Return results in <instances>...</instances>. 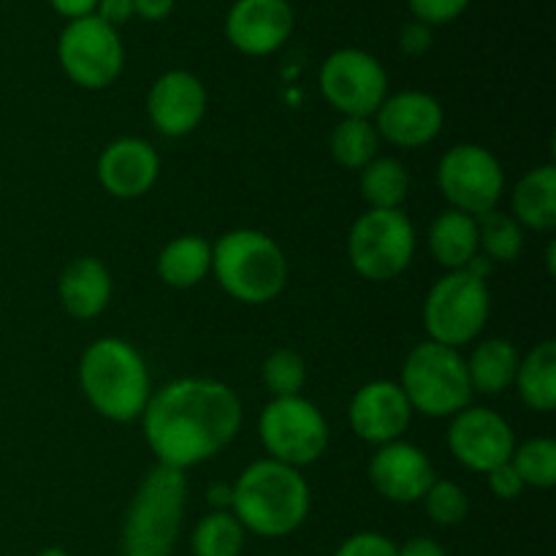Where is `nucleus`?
Here are the masks:
<instances>
[{"instance_id": "nucleus-7", "label": "nucleus", "mask_w": 556, "mask_h": 556, "mask_svg": "<svg viewBox=\"0 0 556 556\" xmlns=\"http://www.w3.org/2000/svg\"><path fill=\"white\" fill-rule=\"evenodd\" d=\"M492 315V293L486 280L467 269L445 271L424 302V329L429 340L459 351L486 329Z\"/></svg>"}, {"instance_id": "nucleus-26", "label": "nucleus", "mask_w": 556, "mask_h": 556, "mask_svg": "<svg viewBox=\"0 0 556 556\" xmlns=\"http://www.w3.org/2000/svg\"><path fill=\"white\" fill-rule=\"evenodd\" d=\"M362 199L369 210H402L410 193V172L391 155H378L362 168Z\"/></svg>"}, {"instance_id": "nucleus-41", "label": "nucleus", "mask_w": 556, "mask_h": 556, "mask_svg": "<svg viewBox=\"0 0 556 556\" xmlns=\"http://www.w3.org/2000/svg\"><path fill=\"white\" fill-rule=\"evenodd\" d=\"M206 503H210L215 510H231V503H233L231 483H212V486L206 489Z\"/></svg>"}, {"instance_id": "nucleus-3", "label": "nucleus", "mask_w": 556, "mask_h": 556, "mask_svg": "<svg viewBox=\"0 0 556 556\" xmlns=\"http://www.w3.org/2000/svg\"><path fill=\"white\" fill-rule=\"evenodd\" d=\"M79 386L98 416L114 424L141 418L152 396L144 356L119 337L90 342L79 358Z\"/></svg>"}, {"instance_id": "nucleus-39", "label": "nucleus", "mask_w": 556, "mask_h": 556, "mask_svg": "<svg viewBox=\"0 0 556 556\" xmlns=\"http://www.w3.org/2000/svg\"><path fill=\"white\" fill-rule=\"evenodd\" d=\"M49 5H52L60 16H65V20L71 22V20H81V16L96 14L98 0H49Z\"/></svg>"}, {"instance_id": "nucleus-6", "label": "nucleus", "mask_w": 556, "mask_h": 556, "mask_svg": "<svg viewBox=\"0 0 556 556\" xmlns=\"http://www.w3.org/2000/svg\"><path fill=\"white\" fill-rule=\"evenodd\" d=\"M400 389L413 413L427 418H454L470 407L472 386L467 362L456 348L424 340L402 362Z\"/></svg>"}, {"instance_id": "nucleus-32", "label": "nucleus", "mask_w": 556, "mask_h": 556, "mask_svg": "<svg viewBox=\"0 0 556 556\" xmlns=\"http://www.w3.org/2000/svg\"><path fill=\"white\" fill-rule=\"evenodd\" d=\"M421 503L429 519L438 527H456L470 514V497H467L465 489L454 481H443V478H434Z\"/></svg>"}, {"instance_id": "nucleus-29", "label": "nucleus", "mask_w": 556, "mask_h": 556, "mask_svg": "<svg viewBox=\"0 0 556 556\" xmlns=\"http://www.w3.org/2000/svg\"><path fill=\"white\" fill-rule=\"evenodd\" d=\"M244 538L248 532L231 510H212L193 527L190 552L193 556H242Z\"/></svg>"}, {"instance_id": "nucleus-16", "label": "nucleus", "mask_w": 556, "mask_h": 556, "mask_svg": "<svg viewBox=\"0 0 556 556\" xmlns=\"http://www.w3.org/2000/svg\"><path fill=\"white\" fill-rule=\"evenodd\" d=\"M296 27L288 0H237L226 14V38L250 58H266L286 47Z\"/></svg>"}, {"instance_id": "nucleus-5", "label": "nucleus", "mask_w": 556, "mask_h": 556, "mask_svg": "<svg viewBox=\"0 0 556 556\" xmlns=\"http://www.w3.org/2000/svg\"><path fill=\"white\" fill-rule=\"evenodd\" d=\"M212 275L242 304H269L288 282V258L280 244L255 228H233L212 244Z\"/></svg>"}, {"instance_id": "nucleus-25", "label": "nucleus", "mask_w": 556, "mask_h": 556, "mask_svg": "<svg viewBox=\"0 0 556 556\" xmlns=\"http://www.w3.org/2000/svg\"><path fill=\"white\" fill-rule=\"evenodd\" d=\"M519 400L535 413L556 407V342L543 340L519 362L514 380Z\"/></svg>"}, {"instance_id": "nucleus-14", "label": "nucleus", "mask_w": 556, "mask_h": 556, "mask_svg": "<svg viewBox=\"0 0 556 556\" xmlns=\"http://www.w3.org/2000/svg\"><path fill=\"white\" fill-rule=\"evenodd\" d=\"M206 106H210V96H206L204 81L182 68L161 74L147 92L150 123L155 125L157 134L168 139H182L193 134L206 117Z\"/></svg>"}, {"instance_id": "nucleus-35", "label": "nucleus", "mask_w": 556, "mask_h": 556, "mask_svg": "<svg viewBox=\"0 0 556 556\" xmlns=\"http://www.w3.org/2000/svg\"><path fill=\"white\" fill-rule=\"evenodd\" d=\"M486 478H489V489H492V494L497 500H503V503H514V500H519L527 489L525 481H521L519 472H516V467L510 465V462L494 467L492 472H486Z\"/></svg>"}, {"instance_id": "nucleus-4", "label": "nucleus", "mask_w": 556, "mask_h": 556, "mask_svg": "<svg viewBox=\"0 0 556 556\" xmlns=\"http://www.w3.org/2000/svg\"><path fill=\"white\" fill-rule=\"evenodd\" d=\"M188 508V478L155 465L136 489L119 535L123 556H172Z\"/></svg>"}, {"instance_id": "nucleus-10", "label": "nucleus", "mask_w": 556, "mask_h": 556, "mask_svg": "<svg viewBox=\"0 0 556 556\" xmlns=\"http://www.w3.org/2000/svg\"><path fill=\"white\" fill-rule=\"evenodd\" d=\"M58 60L65 76L85 90L114 85L125 68L119 33L96 14L71 20L58 38Z\"/></svg>"}, {"instance_id": "nucleus-11", "label": "nucleus", "mask_w": 556, "mask_h": 556, "mask_svg": "<svg viewBox=\"0 0 556 556\" xmlns=\"http://www.w3.org/2000/svg\"><path fill=\"white\" fill-rule=\"evenodd\" d=\"M438 188L451 210L486 215L505 193L503 163L481 144H454L438 163Z\"/></svg>"}, {"instance_id": "nucleus-17", "label": "nucleus", "mask_w": 556, "mask_h": 556, "mask_svg": "<svg viewBox=\"0 0 556 556\" xmlns=\"http://www.w3.org/2000/svg\"><path fill=\"white\" fill-rule=\"evenodd\" d=\"M369 483L383 500L396 505L421 503L434 483L432 459L407 440L378 445L369 459Z\"/></svg>"}, {"instance_id": "nucleus-1", "label": "nucleus", "mask_w": 556, "mask_h": 556, "mask_svg": "<svg viewBox=\"0 0 556 556\" xmlns=\"http://www.w3.org/2000/svg\"><path fill=\"white\" fill-rule=\"evenodd\" d=\"M244 410L223 380L179 378L157 389L141 413L144 440L157 465L190 470L237 440Z\"/></svg>"}, {"instance_id": "nucleus-27", "label": "nucleus", "mask_w": 556, "mask_h": 556, "mask_svg": "<svg viewBox=\"0 0 556 556\" xmlns=\"http://www.w3.org/2000/svg\"><path fill=\"white\" fill-rule=\"evenodd\" d=\"M331 157L348 172H362L367 163L378 157L380 136L375 130L372 119L364 117H342L334 125L329 139Z\"/></svg>"}, {"instance_id": "nucleus-38", "label": "nucleus", "mask_w": 556, "mask_h": 556, "mask_svg": "<svg viewBox=\"0 0 556 556\" xmlns=\"http://www.w3.org/2000/svg\"><path fill=\"white\" fill-rule=\"evenodd\" d=\"M396 556H448V552L443 548V543L432 541V538H410L407 543L396 546Z\"/></svg>"}, {"instance_id": "nucleus-13", "label": "nucleus", "mask_w": 556, "mask_h": 556, "mask_svg": "<svg viewBox=\"0 0 556 556\" xmlns=\"http://www.w3.org/2000/svg\"><path fill=\"white\" fill-rule=\"evenodd\" d=\"M448 451L462 467L486 476L514 456V427L492 407L470 405L451 418Z\"/></svg>"}, {"instance_id": "nucleus-22", "label": "nucleus", "mask_w": 556, "mask_h": 556, "mask_svg": "<svg viewBox=\"0 0 556 556\" xmlns=\"http://www.w3.org/2000/svg\"><path fill=\"white\" fill-rule=\"evenodd\" d=\"M429 253L445 271L467 269L478 250V223L465 212L445 210L429 228Z\"/></svg>"}, {"instance_id": "nucleus-36", "label": "nucleus", "mask_w": 556, "mask_h": 556, "mask_svg": "<svg viewBox=\"0 0 556 556\" xmlns=\"http://www.w3.org/2000/svg\"><path fill=\"white\" fill-rule=\"evenodd\" d=\"M429 47H432V27L424 25V22H410V25L402 27V33H400L402 52L418 58V54L427 52Z\"/></svg>"}, {"instance_id": "nucleus-21", "label": "nucleus", "mask_w": 556, "mask_h": 556, "mask_svg": "<svg viewBox=\"0 0 556 556\" xmlns=\"http://www.w3.org/2000/svg\"><path fill=\"white\" fill-rule=\"evenodd\" d=\"M510 215L521 228L532 231H552L556 226V166L546 163L516 182L510 195Z\"/></svg>"}, {"instance_id": "nucleus-34", "label": "nucleus", "mask_w": 556, "mask_h": 556, "mask_svg": "<svg viewBox=\"0 0 556 556\" xmlns=\"http://www.w3.org/2000/svg\"><path fill=\"white\" fill-rule=\"evenodd\" d=\"M334 556H396V543L372 530L356 532L340 543Z\"/></svg>"}, {"instance_id": "nucleus-2", "label": "nucleus", "mask_w": 556, "mask_h": 556, "mask_svg": "<svg viewBox=\"0 0 556 556\" xmlns=\"http://www.w3.org/2000/svg\"><path fill=\"white\" fill-rule=\"evenodd\" d=\"M313 508L309 483L296 467L275 459H258L233 483L231 514L244 532L258 538H288L307 521Z\"/></svg>"}, {"instance_id": "nucleus-15", "label": "nucleus", "mask_w": 556, "mask_h": 556, "mask_svg": "<svg viewBox=\"0 0 556 556\" xmlns=\"http://www.w3.org/2000/svg\"><path fill=\"white\" fill-rule=\"evenodd\" d=\"M348 421L358 440L369 445H386L402 440V434L410 429L413 407L400 383L369 380L353 394Z\"/></svg>"}, {"instance_id": "nucleus-12", "label": "nucleus", "mask_w": 556, "mask_h": 556, "mask_svg": "<svg viewBox=\"0 0 556 556\" xmlns=\"http://www.w3.org/2000/svg\"><path fill=\"white\" fill-rule=\"evenodd\" d=\"M318 85L331 109L342 117L369 119L389 98V74L375 54L345 47L324 60Z\"/></svg>"}, {"instance_id": "nucleus-31", "label": "nucleus", "mask_w": 556, "mask_h": 556, "mask_svg": "<svg viewBox=\"0 0 556 556\" xmlns=\"http://www.w3.org/2000/svg\"><path fill=\"white\" fill-rule=\"evenodd\" d=\"M261 378H264L271 400H277V396H299L304 383H307V364L296 351L280 348V351H271L266 356L264 367H261Z\"/></svg>"}, {"instance_id": "nucleus-19", "label": "nucleus", "mask_w": 556, "mask_h": 556, "mask_svg": "<svg viewBox=\"0 0 556 556\" xmlns=\"http://www.w3.org/2000/svg\"><path fill=\"white\" fill-rule=\"evenodd\" d=\"M157 177H161V155L150 141L136 136L114 139L98 157V182L114 199H141L155 188Z\"/></svg>"}, {"instance_id": "nucleus-8", "label": "nucleus", "mask_w": 556, "mask_h": 556, "mask_svg": "<svg viewBox=\"0 0 556 556\" xmlns=\"http://www.w3.org/2000/svg\"><path fill=\"white\" fill-rule=\"evenodd\" d=\"M416 255V228L402 210H367L348 233V261L369 282L405 275Z\"/></svg>"}, {"instance_id": "nucleus-42", "label": "nucleus", "mask_w": 556, "mask_h": 556, "mask_svg": "<svg viewBox=\"0 0 556 556\" xmlns=\"http://www.w3.org/2000/svg\"><path fill=\"white\" fill-rule=\"evenodd\" d=\"M36 556H71L68 552H63V548L52 546V548H43V552H38Z\"/></svg>"}, {"instance_id": "nucleus-30", "label": "nucleus", "mask_w": 556, "mask_h": 556, "mask_svg": "<svg viewBox=\"0 0 556 556\" xmlns=\"http://www.w3.org/2000/svg\"><path fill=\"white\" fill-rule=\"evenodd\" d=\"M510 465L527 489H552L556 483V443L552 438H532L516 445Z\"/></svg>"}, {"instance_id": "nucleus-24", "label": "nucleus", "mask_w": 556, "mask_h": 556, "mask_svg": "<svg viewBox=\"0 0 556 556\" xmlns=\"http://www.w3.org/2000/svg\"><path fill=\"white\" fill-rule=\"evenodd\" d=\"M155 271L168 288H179V291L195 288L212 271V244L199 233L172 239L157 255Z\"/></svg>"}, {"instance_id": "nucleus-28", "label": "nucleus", "mask_w": 556, "mask_h": 556, "mask_svg": "<svg viewBox=\"0 0 556 556\" xmlns=\"http://www.w3.org/2000/svg\"><path fill=\"white\" fill-rule=\"evenodd\" d=\"M478 250L492 264H514L525 253V228L514 220L510 212L492 210L478 215Z\"/></svg>"}, {"instance_id": "nucleus-37", "label": "nucleus", "mask_w": 556, "mask_h": 556, "mask_svg": "<svg viewBox=\"0 0 556 556\" xmlns=\"http://www.w3.org/2000/svg\"><path fill=\"white\" fill-rule=\"evenodd\" d=\"M96 16L98 20L106 22L109 27H123L125 22L134 20V0H98L96 5Z\"/></svg>"}, {"instance_id": "nucleus-20", "label": "nucleus", "mask_w": 556, "mask_h": 556, "mask_svg": "<svg viewBox=\"0 0 556 556\" xmlns=\"http://www.w3.org/2000/svg\"><path fill=\"white\" fill-rule=\"evenodd\" d=\"M60 302L76 320H92L112 302V275L92 255L74 258L58 280Z\"/></svg>"}, {"instance_id": "nucleus-9", "label": "nucleus", "mask_w": 556, "mask_h": 556, "mask_svg": "<svg viewBox=\"0 0 556 556\" xmlns=\"http://www.w3.org/2000/svg\"><path fill=\"white\" fill-rule=\"evenodd\" d=\"M258 434L269 459L296 470L318 462L329 445L326 416L302 394L266 402L258 418Z\"/></svg>"}, {"instance_id": "nucleus-23", "label": "nucleus", "mask_w": 556, "mask_h": 556, "mask_svg": "<svg viewBox=\"0 0 556 556\" xmlns=\"http://www.w3.org/2000/svg\"><path fill=\"white\" fill-rule=\"evenodd\" d=\"M465 362L472 394L478 391V394L500 396L514 386L521 356L514 348V342L503 340V337H492V340L478 342L472 348L470 358H465Z\"/></svg>"}, {"instance_id": "nucleus-18", "label": "nucleus", "mask_w": 556, "mask_h": 556, "mask_svg": "<svg viewBox=\"0 0 556 556\" xmlns=\"http://www.w3.org/2000/svg\"><path fill=\"white\" fill-rule=\"evenodd\" d=\"M375 117V130L380 141L402 147V150H418L432 144L445 125V112L434 96L424 90H402L380 103Z\"/></svg>"}, {"instance_id": "nucleus-33", "label": "nucleus", "mask_w": 556, "mask_h": 556, "mask_svg": "<svg viewBox=\"0 0 556 556\" xmlns=\"http://www.w3.org/2000/svg\"><path fill=\"white\" fill-rule=\"evenodd\" d=\"M416 22H424V25H445V22L459 20L467 11L470 0H407Z\"/></svg>"}, {"instance_id": "nucleus-40", "label": "nucleus", "mask_w": 556, "mask_h": 556, "mask_svg": "<svg viewBox=\"0 0 556 556\" xmlns=\"http://www.w3.org/2000/svg\"><path fill=\"white\" fill-rule=\"evenodd\" d=\"M174 11V0H134V14L147 22L166 20Z\"/></svg>"}]
</instances>
